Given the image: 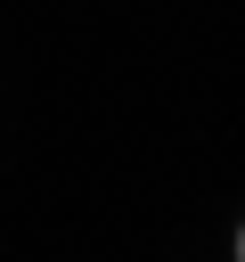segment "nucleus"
Wrapping results in <instances>:
<instances>
[{
  "label": "nucleus",
  "mask_w": 245,
  "mask_h": 262,
  "mask_svg": "<svg viewBox=\"0 0 245 262\" xmlns=\"http://www.w3.org/2000/svg\"><path fill=\"white\" fill-rule=\"evenodd\" d=\"M229 246H237V254H245V221H237V237H229Z\"/></svg>",
  "instance_id": "1"
}]
</instances>
